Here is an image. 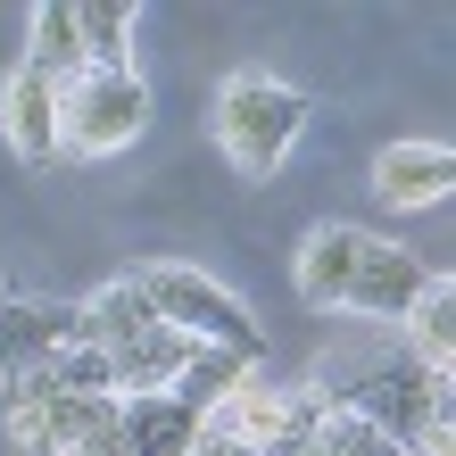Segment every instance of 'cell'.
I'll list each match as a JSON object with an SVG mask.
<instances>
[{
  "mask_svg": "<svg viewBox=\"0 0 456 456\" xmlns=\"http://www.w3.org/2000/svg\"><path fill=\"white\" fill-rule=\"evenodd\" d=\"M357 224H315L307 240H299V265H290V282H299V299L315 307V315H340V299H348V265H357Z\"/></svg>",
  "mask_w": 456,
  "mask_h": 456,
  "instance_id": "7c38bea8",
  "label": "cell"
},
{
  "mask_svg": "<svg viewBox=\"0 0 456 456\" xmlns=\"http://www.w3.org/2000/svg\"><path fill=\"white\" fill-rule=\"evenodd\" d=\"M315 415H324V398H315V390H274L249 365L216 407L200 415V432H216L232 448H249V456H299V440L315 432Z\"/></svg>",
  "mask_w": 456,
  "mask_h": 456,
  "instance_id": "5b68a950",
  "label": "cell"
},
{
  "mask_svg": "<svg viewBox=\"0 0 456 456\" xmlns=\"http://www.w3.org/2000/svg\"><path fill=\"white\" fill-rule=\"evenodd\" d=\"M75 50H84V67L125 75L133 67V9L125 0H75Z\"/></svg>",
  "mask_w": 456,
  "mask_h": 456,
  "instance_id": "5bb4252c",
  "label": "cell"
},
{
  "mask_svg": "<svg viewBox=\"0 0 456 456\" xmlns=\"http://www.w3.org/2000/svg\"><path fill=\"white\" fill-rule=\"evenodd\" d=\"M150 133V84L142 75H100V67H84V75H67L59 84V158L75 150V158H117V150H133Z\"/></svg>",
  "mask_w": 456,
  "mask_h": 456,
  "instance_id": "3957f363",
  "label": "cell"
},
{
  "mask_svg": "<svg viewBox=\"0 0 456 456\" xmlns=\"http://www.w3.org/2000/svg\"><path fill=\"white\" fill-rule=\"evenodd\" d=\"M191 456H249V448H232V440H216V432H200V448Z\"/></svg>",
  "mask_w": 456,
  "mask_h": 456,
  "instance_id": "ac0fdd59",
  "label": "cell"
},
{
  "mask_svg": "<svg viewBox=\"0 0 456 456\" xmlns=\"http://www.w3.org/2000/svg\"><path fill=\"white\" fill-rule=\"evenodd\" d=\"M0 299H9V290H0Z\"/></svg>",
  "mask_w": 456,
  "mask_h": 456,
  "instance_id": "ffe728a7",
  "label": "cell"
},
{
  "mask_svg": "<svg viewBox=\"0 0 456 456\" xmlns=\"http://www.w3.org/2000/svg\"><path fill=\"white\" fill-rule=\"evenodd\" d=\"M332 407H348L382 448H407L423 423H440V415H448V373H423L407 348H390V357H373L357 382L332 398Z\"/></svg>",
  "mask_w": 456,
  "mask_h": 456,
  "instance_id": "277c9868",
  "label": "cell"
},
{
  "mask_svg": "<svg viewBox=\"0 0 456 456\" xmlns=\"http://www.w3.org/2000/svg\"><path fill=\"white\" fill-rule=\"evenodd\" d=\"M208 133H216L224 167H232L240 183H274V175H282V158L299 150V133H307V92H299V84H282V75L240 67V75H224V84H216Z\"/></svg>",
  "mask_w": 456,
  "mask_h": 456,
  "instance_id": "6da1fadb",
  "label": "cell"
},
{
  "mask_svg": "<svg viewBox=\"0 0 456 456\" xmlns=\"http://www.w3.org/2000/svg\"><path fill=\"white\" fill-rule=\"evenodd\" d=\"M109 456H117V448H109Z\"/></svg>",
  "mask_w": 456,
  "mask_h": 456,
  "instance_id": "44dd1931",
  "label": "cell"
},
{
  "mask_svg": "<svg viewBox=\"0 0 456 456\" xmlns=\"http://www.w3.org/2000/svg\"><path fill=\"white\" fill-rule=\"evenodd\" d=\"M117 456H191L200 448V415L175 407L167 390H125L117 398Z\"/></svg>",
  "mask_w": 456,
  "mask_h": 456,
  "instance_id": "8fae6325",
  "label": "cell"
},
{
  "mask_svg": "<svg viewBox=\"0 0 456 456\" xmlns=\"http://www.w3.org/2000/svg\"><path fill=\"white\" fill-rule=\"evenodd\" d=\"M67 340H84V315L59 307V299H0V390L25 382V373H42L50 357H59Z\"/></svg>",
  "mask_w": 456,
  "mask_h": 456,
  "instance_id": "ba28073f",
  "label": "cell"
},
{
  "mask_svg": "<svg viewBox=\"0 0 456 456\" xmlns=\"http://www.w3.org/2000/svg\"><path fill=\"white\" fill-rule=\"evenodd\" d=\"M373 456H407V448H373Z\"/></svg>",
  "mask_w": 456,
  "mask_h": 456,
  "instance_id": "d6986e66",
  "label": "cell"
},
{
  "mask_svg": "<svg viewBox=\"0 0 456 456\" xmlns=\"http://www.w3.org/2000/svg\"><path fill=\"white\" fill-rule=\"evenodd\" d=\"M0 142H9V158H25V167H50L59 158V84L34 67H17L9 84H0Z\"/></svg>",
  "mask_w": 456,
  "mask_h": 456,
  "instance_id": "9c48e42d",
  "label": "cell"
},
{
  "mask_svg": "<svg viewBox=\"0 0 456 456\" xmlns=\"http://www.w3.org/2000/svg\"><path fill=\"white\" fill-rule=\"evenodd\" d=\"M133 290L150 299V315L158 324H175L191 348H232V357H265V332H257V315L232 299L224 282H208L200 265H142L133 274Z\"/></svg>",
  "mask_w": 456,
  "mask_h": 456,
  "instance_id": "7a4b0ae2",
  "label": "cell"
},
{
  "mask_svg": "<svg viewBox=\"0 0 456 456\" xmlns=\"http://www.w3.org/2000/svg\"><path fill=\"white\" fill-rule=\"evenodd\" d=\"M240 373H249V357H232V348H191V357L175 365L167 398H175V407H191V415H208V407L240 382Z\"/></svg>",
  "mask_w": 456,
  "mask_h": 456,
  "instance_id": "2e32d148",
  "label": "cell"
},
{
  "mask_svg": "<svg viewBox=\"0 0 456 456\" xmlns=\"http://www.w3.org/2000/svg\"><path fill=\"white\" fill-rule=\"evenodd\" d=\"M25 67L50 75V84L84 75V50H75V0H42V9H34V34H25Z\"/></svg>",
  "mask_w": 456,
  "mask_h": 456,
  "instance_id": "9a60e30c",
  "label": "cell"
},
{
  "mask_svg": "<svg viewBox=\"0 0 456 456\" xmlns=\"http://www.w3.org/2000/svg\"><path fill=\"white\" fill-rule=\"evenodd\" d=\"M398 348H407L423 373H448V357H456V282L448 274H432L415 290V307L398 315Z\"/></svg>",
  "mask_w": 456,
  "mask_h": 456,
  "instance_id": "4fadbf2b",
  "label": "cell"
},
{
  "mask_svg": "<svg viewBox=\"0 0 456 456\" xmlns=\"http://www.w3.org/2000/svg\"><path fill=\"white\" fill-rule=\"evenodd\" d=\"M456 183V150L448 142H390L373 158V200L382 208H440Z\"/></svg>",
  "mask_w": 456,
  "mask_h": 456,
  "instance_id": "30bf717a",
  "label": "cell"
},
{
  "mask_svg": "<svg viewBox=\"0 0 456 456\" xmlns=\"http://www.w3.org/2000/svg\"><path fill=\"white\" fill-rule=\"evenodd\" d=\"M0 440H17L25 456H109L117 398H34V407H9Z\"/></svg>",
  "mask_w": 456,
  "mask_h": 456,
  "instance_id": "8992f818",
  "label": "cell"
},
{
  "mask_svg": "<svg viewBox=\"0 0 456 456\" xmlns=\"http://www.w3.org/2000/svg\"><path fill=\"white\" fill-rule=\"evenodd\" d=\"M373 448H382V440H373L348 407H324V415H315V432L299 440V456H373Z\"/></svg>",
  "mask_w": 456,
  "mask_h": 456,
  "instance_id": "e0dca14e",
  "label": "cell"
},
{
  "mask_svg": "<svg viewBox=\"0 0 456 456\" xmlns=\"http://www.w3.org/2000/svg\"><path fill=\"white\" fill-rule=\"evenodd\" d=\"M432 282V265H423L415 249H398V240L365 232L357 240V265H348V299L340 315H365V324H398V315L415 307V290Z\"/></svg>",
  "mask_w": 456,
  "mask_h": 456,
  "instance_id": "52a82bcc",
  "label": "cell"
}]
</instances>
